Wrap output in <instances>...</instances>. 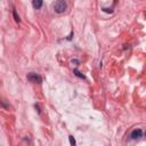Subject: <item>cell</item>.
<instances>
[{
	"instance_id": "6da1fadb",
	"label": "cell",
	"mask_w": 146,
	"mask_h": 146,
	"mask_svg": "<svg viewBox=\"0 0 146 146\" xmlns=\"http://www.w3.org/2000/svg\"><path fill=\"white\" fill-rule=\"evenodd\" d=\"M66 2L64 1V0H58L55 5H54V10L56 11V13H58V14H62V13H64L65 10H66Z\"/></svg>"
},
{
	"instance_id": "7a4b0ae2",
	"label": "cell",
	"mask_w": 146,
	"mask_h": 146,
	"mask_svg": "<svg viewBox=\"0 0 146 146\" xmlns=\"http://www.w3.org/2000/svg\"><path fill=\"white\" fill-rule=\"evenodd\" d=\"M27 80L31 81V82H33V83H41L42 82L41 76L39 74H36V73H30V74H27Z\"/></svg>"
},
{
	"instance_id": "3957f363",
	"label": "cell",
	"mask_w": 146,
	"mask_h": 146,
	"mask_svg": "<svg viewBox=\"0 0 146 146\" xmlns=\"http://www.w3.org/2000/svg\"><path fill=\"white\" fill-rule=\"evenodd\" d=\"M141 136H143V131H141L140 129H135V130H132V132H131V135H130V137H131L132 139L140 138Z\"/></svg>"
},
{
	"instance_id": "277c9868",
	"label": "cell",
	"mask_w": 146,
	"mask_h": 146,
	"mask_svg": "<svg viewBox=\"0 0 146 146\" xmlns=\"http://www.w3.org/2000/svg\"><path fill=\"white\" fill-rule=\"evenodd\" d=\"M32 5L35 9H40L42 7V0H33L32 1Z\"/></svg>"
},
{
	"instance_id": "5b68a950",
	"label": "cell",
	"mask_w": 146,
	"mask_h": 146,
	"mask_svg": "<svg viewBox=\"0 0 146 146\" xmlns=\"http://www.w3.org/2000/svg\"><path fill=\"white\" fill-rule=\"evenodd\" d=\"M13 15H14V18H15V21H16V22H19V21H21V19H19V16H18V15H17V13H16V10H14V11H13Z\"/></svg>"
},
{
	"instance_id": "8992f818",
	"label": "cell",
	"mask_w": 146,
	"mask_h": 146,
	"mask_svg": "<svg viewBox=\"0 0 146 146\" xmlns=\"http://www.w3.org/2000/svg\"><path fill=\"white\" fill-rule=\"evenodd\" d=\"M73 72H74V74H75V75H78V76H80V78H84V75H83V74H81L78 70H74Z\"/></svg>"
},
{
	"instance_id": "52a82bcc",
	"label": "cell",
	"mask_w": 146,
	"mask_h": 146,
	"mask_svg": "<svg viewBox=\"0 0 146 146\" xmlns=\"http://www.w3.org/2000/svg\"><path fill=\"white\" fill-rule=\"evenodd\" d=\"M68 138H70V143H71L72 145H74V144H75V140H74V138H73V136H70Z\"/></svg>"
}]
</instances>
